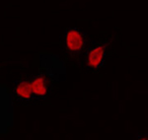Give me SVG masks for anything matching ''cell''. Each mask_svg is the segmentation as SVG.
I'll return each mask as SVG.
<instances>
[{
  "mask_svg": "<svg viewBox=\"0 0 148 140\" xmlns=\"http://www.w3.org/2000/svg\"><path fill=\"white\" fill-rule=\"evenodd\" d=\"M31 81V87H32L33 93L35 98L44 99L49 96L51 90V78L47 74L40 73L33 77Z\"/></svg>",
  "mask_w": 148,
  "mask_h": 140,
  "instance_id": "obj_2",
  "label": "cell"
},
{
  "mask_svg": "<svg viewBox=\"0 0 148 140\" xmlns=\"http://www.w3.org/2000/svg\"><path fill=\"white\" fill-rule=\"evenodd\" d=\"M86 36L78 28H68L64 34V46L69 53L78 54L86 46Z\"/></svg>",
  "mask_w": 148,
  "mask_h": 140,
  "instance_id": "obj_1",
  "label": "cell"
},
{
  "mask_svg": "<svg viewBox=\"0 0 148 140\" xmlns=\"http://www.w3.org/2000/svg\"><path fill=\"white\" fill-rule=\"evenodd\" d=\"M107 46H108V44H98L89 51L87 55V63L89 67L96 69L102 65V62L106 55Z\"/></svg>",
  "mask_w": 148,
  "mask_h": 140,
  "instance_id": "obj_4",
  "label": "cell"
},
{
  "mask_svg": "<svg viewBox=\"0 0 148 140\" xmlns=\"http://www.w3.org/2000/svg\"><path fill=\"white\" fill-rule=\"evenodd\" d=\"M13 95L14 98L19 102H30L34 100L35 96L31 87V81L21 80L16 83L13 89Z\"/></svg>",
  "mask_w": 148,
  "mask_h": 140,
  "instance_id": "obj_3",
  "label": "cell"
}]
</instances>
